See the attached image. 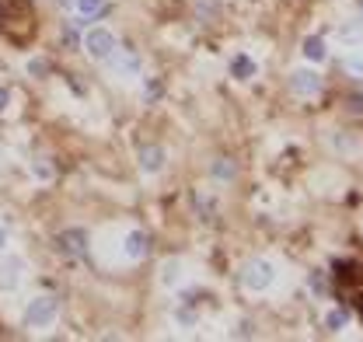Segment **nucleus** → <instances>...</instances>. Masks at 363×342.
Listing matches in <instances>:
<instances>
[{
	"label": "nucleus",
	"mask_w": 363,
	"mask_h": 342,
	"mask_svg": "<svg viewBox=\"0 0 363 342\" xmlns=\"http://www.w3.org/2000/svg\"><path fill=\"white\" fill-rule=\"evenodd\" d=\"M81 49H84V56H88L91 63H101L105 67L119 53V35L108 25H91L88 32L81 35Z\"/></svg>",
	"instance_id": "nucleus-1"
},
{
	"label": "nucleus",
	"mask_w": 363,
	"mask_h": 342,
	"mask_svg": "<svg viewBox=\"0 0 363 342\" xmlns=\"http://www.w3.org/2000/svg\"><path fill=\"white\" fill-rule=\"evenodd\" d=\"M21 321H25V329H32V332H49V329L60 321V297H56V294H35V297L25 304Z\"/></svg>",
	"instance_id": "nucleus-2"
},
{
	"label": "nucleus",
	"mask_w": 363,
	"mask_h": 342,
	"mask_svg": "<svg viewBox=\"0 0 363 342\" xmlns=\"http://www.w3.org/2000/svg\"><path fill=\"white\" fill-rule=\"evenodd\" d=\"M276 280H279V269H276L272 258H252L241 269V287L248 294H255V297L259 294H269L272 287H276Z\"/></svg>",
	"instance_id": "nucleus-3"
},
{
	"label": "nucleus",
	"mask_w": 363,
	"mask_h": 342,
	"mask_svg": "<svg viewBox=\"0 0 363 342\" xmlns=\"http://www.w3.org/2000/svg\"><path fill=\"white\" fill-rule=\"evenodd\" d=\"M25 276H28V262H25V255H14V252H4V255H0V294L21 290Z\"/></svg>",
	"instance_id": "nucleus-4"
},
{
	"label": "nucleus",
	"mask_w": 363,
	"mask_h": 342,
	"mask_svg": "<svg viewBox=\"0 0 363 342\" xmlns=\"http://www.w3.org/2000/svg\"><path fill=\"white\" fill-rule=\"evenodd\" d=\"M321 87H325V77H321V70H315L311 63L290 70V91H294L297 98H304V101H308V98H318Z\"/></svg>",
	"instance_id": "nucleus-5"
},
{
	"label": "nucleus",
	"mask_w": 363,
	"mask_h": 342,
	"mask_svg": "<svg viewBox=\"0 0 363 342\" xmlns=\"http://www.w3.org/2000/svg\"><path fill=\"white\" fill-rule=\"evenodd\" d=\"M105 67L112 70L116 81H140V77H143V60L136 56L133 49H123V45H119V53H116Z\"/></svg>",
	"instance_id": "nucleus-6"
},
{
	"label": "nucleus",
	"mask_w": 363,
	"mask_h": 342,
	"mask_svg": "<svg viewBox=\"0 0 363 342\" xmlns=\"http://www.w3.org/2000/svg\"><path fill=\"white\" fill-rule=\"evenodd\" d=\"M52 245H56V252H60L63 258H84L88 255V231H84V227L60 231Z\"/></svg>",
	"instance_id": "nucleus-7"
},
{
	"label": "nucleus",
	"mask_w": 363,
	"mask_h": 342,
	"mask_svg": "<svg viewBox=\"0 0 363 342\" xmlns=\"http://www.w3.org/2000/svg\"><path fill=\"white\" fill-rule=\"evenodd\" d=\"M136 165H140V171H143L147 178H157L161 171L168 168V150H164L161 143H147V147H140Z\"/></svg>",
	"instance_id": "nucleus-8"
},
{
	"label": "nucleus",
	"mask_w": 363,
	"mask_h": 342,
	"mask_svg": "<svg viewBox=\"0 0 363 342\" xmlns=\"http://www.w3.org/2000/svg\"><path fill=\"white\" fill-rule=\"evenodd\" d=\"M123 258L126 262H143L147 252H150V238H147V231L143 227H130L126 234H123Z\"/></svg>",
	"instance_id": "nucleus-9"
},
{
	"label": "nucleus",
	"mask_w": 363,
	"mask_h": 342,
	"mask_svg": "<svg viewBox=\"0 0 363 342\" xmlns=\"http://www.w3.org/2000/svg\"><path fill=\"white\" fill-rule=\"evenodd\" d=\"M157 283H161L164 290H182V283H185V262H182L179 255L164 258L161 269H157Z\"/></svg>",
	"instance_id": "nucleus-10"
},
{
	"label": "nucleus",
	"mask_w": 363,
	"mask_h": 342,
	"mask_svg": "<svg viewBox=\"0 0 363 342\" xmlns=\"http://www.w3.org/2000/svg\"><path fill=\"white\" fill-rule=\"evenodd\" d=\"M230 77L234 81H255L259 77V63H255V56H248V53H234L230 56Z\"/></svg>",
	"instance_id": "nucleus-11"
},
{
	"label": "nucleus",
	"mask_w": 363,
	"mask_h": 342,
	"mask_svg": "<svg viewBox=\"0 0 363 342\" xmlns=\"http://www.w3.org/2000/svg\"><path fill=\"white\" fill-rule=\"evenodd\" d=\"M301 56H304V63L321 67V63L328 60V39H325V35H308V39L301 43Z\"/></svg>",
	"instance_id": "nucleus-12"
},
{
	"label": "nucleus",
	"mask_w": 363,
	"mask_h": 342,
	"mask_svg": "<svg viewBox=\"0 0 363 342\" xmlns=\"http://www.w3.org/2000/svg\"><path fill=\"white\" fill-rule=\"evenodd\" d=\"M28 171H32V178H35V182H43V185H49V182L56 178V168H52V161H49V158H43V154L28 161Z\"/></svg>",
	"instance_id": "nucleus-13"
},
{
	"label": "nucleus",
	"mask_w": 363,
	"mask_h": 342,
	"mask_svg": "<svg viewBox=\"0 0 363 342\" xmlns=\"http://www.w3.org/2000/svg\"><path fill=\"white\" fill-rule=\"evenodd\" d=\"M217 14H220V4L217 0H196V21L199 25H210Z\"/></svg>",
	"instance_id": "nucleus-14"
},
{
	"label": "nucleus",
	"mask_w": 363,
	"mask_h": 342,
	"mask_svg": "<svg viewBox=\"0 0 363 342\" xmlns=\"http://www.w3.org/2000/svg\"><path fill=\"white\" fill-rule=\"evenodd\" d=\"M74 11L77 18H98L105 11V0H74Z\"/></svg>",
	"instance_id": "nucleus-15"
},
{
	"label": "nucleus",
	"mask_w": 363,
	"mask_h": 342,
	"mask_svg": "<svg viewBox=\"0 0 363 342\" xmlns=\"http://www.w3.org/2000/svg\"><path fill=\"white\" fill-rule=\"evenodd\" d=\"M210 175H213L217 182H234V165H230V158H217L213 168H210Z\"/></svg>",
	"instance_id": "nucleus-16"
},
{
	"label": "nucleus",
	"mask_w": 363,
	"mask_h": 342,
	"mask_svg": "<svg viewBox=\"0 0 363 342\" xmlns=\"http://www.w3.org/2000/svg\"><path fill=\"white\" fill-rule=\"evenodd\" d=\"M325 325H328V332H342L350 325V314L346 311H328L325 314Z\"/></svg>",
	"instance_id": "nucleus-17"
},
{
	"label": "nucleus",
	"mask_w": 363,
	"mask_h": 342,
	"mask_svg": "<svg viewBox=\"0 0 363 342\" xmlns=\"http://www.w3.org/2000/svg\"><path fill=\"white\" fill-rule=\"evenodd\" d=\"M342 67H346V74H350V77H360L363 81V56L360 53H350V56L342 60Z\"/></svg>",
	"instance_id": "nucleus-18"
},
{
	"label": "nucleus",
	"mask_w": 363,
	"mask_h": 342,
	"mask_svg": "<svg viewBox=\"0 0 363 342\" xmlns=\"http://www.w3.org/2000/svg\"><path fill=\"white\" fill-rule=\"evenodd\" d=\"M175 325H179V329H192V325H196V311H192L189 304L175 311Z\"/></svg>",
	"instance_id": "nucleus-19"
},
{
	"label": "nucleus",
	"mask_w": 363,
	"mask_h": 342,
	"mask_svg": "<svg viewBox=\"0 0 363 342\" xmlns=\"http://www.w3.org/2000/svg\"><path fill=\"white\" fill-rule=\"evenodd\" d=\"M28 74H32V77H43V74H49V60H43V56H32V60H28Z\"/></svg>",
	"instance_id": "nucleus-20"
},
{
	"label": "nucleus",
	"mask_w": 363,
	"mask_h": 342,
	"mask_svg": "<svg viewBox=\"0 0 363 342\" xmlns=\"http://www.w3.org/2000/svg\"><path fill=\"white\" fill-rule=\"evenodd\" d=\"M346 112H353V116H363V91H353V94L346 98Z\"/></svg>",
	"instance_id": "nucleus-21"
},
{
	"label": "nucleus",
	"mask_w": 363,
	"mask_h": 342,
	"mask_svg": "<svg viewBox=\"0 0 363 342\" xmlns=\"http://www.w3.org/2000/svg\"><path fill=\"white\" fill-rule=\"evenodd\" d=\"M7 248H11V224L0 216V255H4Z\"/></svg>",
	"instance_id": "nucleus-22"
},
{
	"label": "nucleus",
	"mask_w": 363,
	"mask_h": 342,
	"mask_svg": "<svg viewBox=\"0 0 363 342\" xmlns=\"http://www.w3.org/2000/svg\"><path fill=\"white\" fill-rule=\"evenodd\" d=\"M11 105H14V94H11L7 87H0V116H7V112H11Z\"/></svg>",
	"instance_id": "nucleus-23"
},
{
	"label": "nucleus",
	"mask_w": 363,
	"mask_h": 342,
	"mask_svg": "<svg viewBox=\"0 0 363 342\" xmlns=\"http://www.w3.org/2000/svg\"><path fill=\"white\" fill-rule=\"evenodd\" d=\"M311 287H315V294H328V283H325V276H311Z\"/></svg>",
	"instance_id": "nucleus-24"
},
{
	"label": "nucleus",
	"mask_w": 363,
	"mask_h": 342,
	"mask_svg": "<svg viewBox=\"0 0 363 342\" xmlns=\"http://www.w3.org/2000/svg\"><path fill=\"white\" fill-rule=\"evenodd\" d=\"M161 94V81H147V101H154Z\"/></svg>",
	"instance_id": "nucleus-25"
},
{
	"label": "nucleus",
	"mask_w": 363,
	"mask_h": 342,
	"mask_svg": "<svg viewBox=\"0 0 363 342\" xmlns=\"http://www.w3.org/2000/svg\"><path fill=\"white\" fill-rule=\"evenodd\" d=\"M360 7H363V0H360Z\"/></svg>",
	"instance_id": "nucleus-26"
}]
</instances>
